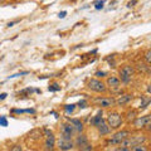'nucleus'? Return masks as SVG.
<instances>
[{
    "label": "nucleus",
    "instance_id": "obj_1",
    "mask_svg": "<svg viewBox=\"0 0 151 151\" xmlns=\"http://www.w3.org/2000/svg\"><path fill=\"white\" fill-rule=\"evenodd\" d=\"M146 141V136L145 135H135V136H129L127 139H125L121 142V146L125 147H131V146L139 145V144H145Z\"/></svg>",
    "mask_w": 151,
    "mask_h": 151
},
{
    "label": "nucleus",
    "instance_id": "obj_2",
    "mask_svg": "<svg viewBox=\"0 0 151 151\" xmlns=\"http://www.w3.org/2000/svg\"><path fill=\"white\" fill-rule=\"evenodd\" d=\"M107 125L110 129H119V127L122 125V117L120 113L117 112H110L107 115Z\"/></svg>",
    "mask_w": 151,
    "mask_h": 151
},
{
    "label": "nucleus",
    "instance_id": "obj_3",
    "mask_svg": "<svg viewBox=\"0 0 151 151\" xmlns=\"http://www.w3.org/2000/svg\"><path fill=\"white\" fill-rule=\"evenodd\" d=\"M130 131L127 130H122V131H119L116 132L113 136H111V139L108 140V145H112V146H119L121 145V142L124 141L125 139H127L130 136Z\"/></svg>",
    "mask_w": 151,
    "mask_h": 151
},
{
    "label": "nucleus",
    "instance_id": "obj_4",
    "mask_svg": "<svg viewBox=\"0 0 151 151\" xmlns=\"http://www.w3.org/2000/svg\"><path fill=\"white\" fill-rule=\"evenodd\" d=\"M135 74V68L132 65L126 64L120 69V76H121V81L124 83H129L131 81L132 76Z\"/></svg>",
    "mask_w": 151,
    "mask_h": 151
},
{
    "label": "nucleus",
    "instance_id": "obj_5",
    "mask_svg": "<svg viewBox=\"0 0 151 151\" xmlns=\"http://www.w3.org/2000/svg\"><path fill=\"white\" fill-rule=\"evenodd\" d=\"M87 87L91 89V91L97 92V93H105L106 92V84L102 81H100V79H96V78L89 79Z\"/></svg>",
    "mask_w": 151,
    "mask_h": 151
},
{
    "label": "nucleus",
    "instance_id": "obj_6",
    "mask_svg": "<svg viewBox=\"0 0 151 151\" xmlns=\"http://www.w3.org/2000/svg\"><path fill=\"white\" fill-rule=\"evenodd\" d=\"M74 127L67 122V124H63L62 127H60V135H62V139L65 140H72L73 137V134H74Z\"/></svg>",
    "mask_w": 151,
    "mask_h": 151
},
{
    "label": "nucleus",
    "instance_id": "obj_7",
    "mask_svg": "<svg viewBox=\"0 0 151 151\" xmlns=\"http://www.w3.org/2000/svg\"><path fill=\"white\" fill-rule=\"evenodd\" d=\"M57 147H58L60 151H70L74 147V142L72 140H65L60 137L58 141H57Z\"/></svg>",
    "mask_w": 151,
    "mask_h": 151
},
{
    "label": "nucleus",
    "instance_id": "obj_8",
    "mask_svg": "<svg viewBox=\"0 0 151 151\" xmlns=\"http://www.w3.org/2000/svg\"><path fill=\"white\" fill-rule=\"evenodd\" d=\"M97 102L100 107L102 108H110L116 105V100L112 97H102V98H97Z\"/></svg>",
    "mask_w": 151,
    "mask_h": 151
},
{
    "label": "nucleus",
    "instance_id": "obj_9",
    "mask_svg": "<svg viewBox=\"0 0 151 151\" xmlns=\"http://www.w3.org/2000/svg\"><path fill=\"white\" fill-rule=\"evenodd\" d=\"M135 126L137 127V129H142V127L150 129V115H145V116H141L139 119H136Z\"/></svg>",
    "mask_w": 151,
    "mask_h": 151
},
{
    "label": "nucleus",
    "instance_id": "obj_10",
    "mask_svg": "<svg viewBox=\"0 0 151 151\" xmlns=\"http://www.w3.org/2000/svg\"><path fill=\"white\" fill-rule=\"evenodd\" d=\"M107 86L110 87V88H119L120 87V84H121V81H120V78L119 77H115V76H111V77H108L107 78Z\"/></svg>",
    "mask_w": 151,
    "mask_h": 151
},
{
    "label": "nucleus",
    "instance_id": "obj_11",
    "mask_svg": "<svg viewBox=\"0 0 151 151\" xmlns=\"http://www.w3.org/2000/svg\"><path fill=\"white\" fill-rule=\"evenodd\" d=\"M97 129H98V132H100L101 135H107V134H110V131H111V129L108 127V125H107V122L102 119V121L98 124L97 126Z\"/></svg>",
    "mask_w": 151,
    "mask_h": 151
},
{
    "label": "nucleus",
    "instance_id": "obj_12",
    "mask_svg": "<svg viewBox=\"0 0 151 151\" xmlns=\"http://www.w3.org/2000/svg\"><path fill=\"white\" fill-rule=\"evenodd\" d=\"M68 122L74 127L76 131H78V132L83 131V124H82L81 120H78V119H68Z\"/></svg>",
    "mask_w": 151,
    "mask_h": 151
},
{
    "label": "nucleus",
    "instance_id": "obj_13",
    "mask_svg": "<svg viewBox=\"0 0 151 151\" xmlns=\"http://www.w3.org/2000/svg\"><path fill=\"white\" fill-rule=\"evenodd\" d=\"M131 98H132L131 94H124V96H121L119 100L116 101V105L117 106H125L126 103H129L131 101Z\"/></svg>",
    "mask_w": 151,
    "mask_h": 151
},
{
    "label": "nucleus",
    "instance_id": "obj_14",
    "mask_svg": "<svg viewBox=\"0 0 151 151\" xmlns=\"http://www.w3.org/2000/svg\"><path fill=\"white\" fill-rule=\"evenodd\" d=\"M87 142H88L87 136L82 134V135L77 136V139H76V141H74V146H78V147H81V146H83L84 144H87Z\"/></svg>",
    "mask_w": 151,
    "mask_h": 151
},
{
    "label": "nucleus",
    "instance_id": "obj_15",
    "mask_svg": "<svg viewBox=\"0 0 151 151\" xmlns=\"http://www.w3.org/2000/svg\"><path fill=\"white\" fill-rule=\"evenodd\" d=\"M54 146H55V139H54V136H49V137H47L45 142H44V147L47 150H53Z\"/></svg>",
    "mask_w": 151,
    "mask_h": 151
},
{
    "label": "nucleus",
    "instance_id": "obj_16",
    "mask_svg": "<svg viewBox=\"0 0 151 151\" xmlns=\"http://www.w3.org/2000/svg\"><path fill=\"white\" fill-rule=\"evenodd\" d=\"M102 121V111H100L97 113L96 116L93 117V119L91 120V125H93V126H97L98 124H100V122Z\"/></svg>",
    "mask_w": 151,
    "mask_h": 151
},
{
    "label": "nucleus",
    "instance_id": "obj_17",
    "mask_svg": "<svg viewBox=\"0 0 151 151\" xmlns=\"http://www.w3.org/2000/svg\"><path fill=\"white\" fill-rule=\"evenodd\" d=\"M130 151H149V147L145 144H139V145L132 146Z\"/></svg>",
    "mask_w": 151,
    "mask_h": 151
},
{
    "label": "nucleus",
    "instance_id": "obj_18",
    "mask_svg": "<svg viewBox=\"0 0 151 151\" xmlns=\"http://www.w3.org/2000/svg\"><path fill=\"white\" fill-rule=\"evenodd\" d=\"M12 112L18 113V115H20V113H35V111L33 110V108H27V110H13Z\"/></svg>",
    "mask_w": 151,
    "mask_h": 151
},
{
    "label": "nucleus",
    "instance_id": "obj_19",
    "mask_svg": "<svg viewBox=\"0 0 151 151\" xmlns=\"http://www.w3.org/2000/svg\"><path fill=\"white\" fill-rule=\"evenodd\" d=\"M78 149H79V151H92L93 146L89 142H87V144H84L83 146H81V147H78Z\"/></svg>",
    "mask_w": 151,
    "mask_h": 151
},
{
    "label": "nucleus",
    "instance_id": "obj_20",
    "mask_svg": "<svg viewBox=\"0 0 151 151\" xmlns=\"http://www.w3.org/2000/svg\"><path fill=\"white\" fill-rule=\"evenodd\" d=\"M74 108H76V105H73V103L64 106V110H65V112H67V113H72L74 111Z\"/></svg>",
    "mask_w": 151,
    "mask_h": 151
},
{
    "label": "nucleus",
    "instance_id": "obj_21",
    "mask_svg": "<svg viewBox=\"0 0 151 151\" xmlns=\"http://www.w3.org/2000/svg\"><path fill=\"white\" fill-rule=\"evenodd\" d=\"M94 8L97 9V10H100V9L103 8V4H105V0H97V1H94Z\"/></svg>",
    "mask_w": 151,
    "mask_h": 151
},
{
    "label": "nucleus",
    "instance_id": "obj_22",
    "mask_svg": "<svg viewBox=\"0 0 151 151\" xmlns=\"http://www.w3.org/2000/svg\"><path fill=\"white\" fill-rule=\"evenodd\" d=\"M145 60L146 64H151V50H147L145 53Z\"/></svg>",
    "mask_w": 151,
    "mask_h": 151
},
{
    "label": "nucleus",
    "instance_id": "obj_23",
    "mask_svg": "<svg viewBox=\"0 0 151 151\" xmlns=\"http://www.w3.org/2000/svg\"><path fill=\"white\" fill-rule=\"evenodd\" d=\"M48 89L50 92H57V91H59L60 89V86H58V84H52V86L48 87Z\"/></svg>",
    "mask_w": 151,
    "mask_h": 151
},
{
    "label": "nucleus",
    "instance_id": "obj_24",
    "mask_svg": "<svg viewBox=\"0 0 151 151\" xmlns=\"http://www.w3.org/2000/svg\"><path fill=\"white\" fill-rule=\"evenodd\" d=\"M0 126H3V127H6V126H8V120H6V117L0 116Z\"/></svg>",
    "mask_w": 151,
    "mask_h": 151
},
{
    "label": "nucleus",
    "instance_id": "obj_25",
    "mask_svg": "<svg viewBox=\"0 0 151 151\" xmlns=\"http://www.w3.org/2000/svg\"><path fill=\"white\" fill-rule=\"evenodd\" d=\"M135 116H136V112L135 111H130L127 113V120L131 121V120H135Z\"/></svg>",
    "mask_w": 151,
    "mask_h": 151
},
{
    "label": "nucleus",
    "instance_id": "obj_26",
    "mask_svg": "<svg viewBox=\"0 0 151 151\" xmlns=\"http://www.w3.org/2000/svg\"><path fill=\"white\" fill-rule=\"evenodd\" d=\"M94 76H96L97 78H103V77H106V76H107V73L103 72V70H98V72H96V74H94Z\"/></svg>",
    "mask_w": 151,
    "mask_h": 151
},
{
    "label": "nucleus",
    "instance_id": "obj_27",
    "mask_svg": "<svg viewBox=\"0 0 151 151\" xmlns=\"http://www.w3.org/2000/svg\"><path fill=\"white\" fill-rule=\"evenodd\" d=\"M78 107H81V108L87 107V101H86V100H82V101H79V102H78Z\"/></svg>",
    "mask_w": 151,
    "mask_h": 151
},
{
    "label": "nucleus",
    "instance_id": "obj_28",
    "mask_svg": "<svg viewBox=\"0 0 151 151\" xmlns=\"http://www.w3.org/2000/svg\"><path fill=\"white\" fill-rule=\"evenodd\" d=\"M10 151H23V149H22L20 145H14Z\"/></svg>",
    "mask_w": 151,
    "mask_h": 151
},
{
    "label": "nucleus",
    "instance_id": "obj_29",
    "mask_svg": "<svg viewBox=\"0 0 151 151\" xmlns=\"http://www.w3.org/2000/svg\"><path fill=\"white\" fill-rule=\"evenodd\" d=\"M24 74H28V72L25 70V72H20V73H15V74H13V76H10L9 78H15V77H19V76H24Z\"/></svg>",
    "mask_w": 151,
    "mask_h": 151
},
{
    "label": "nucleus",
    "instance_id": "obj_30",
    "mask_svg": "<svg viewBox=\"0 0 151 151\" xmlns=\"http://www.w3.org/2000/svg\"><path fill=\"white\" fill-rule=\"evenodd\" d=\"M115 151H130V147H125V146H120Z\"/></svg>",
    "mask_w": 151,
    "mask_h": 151
},
{
    "label": "nucleus",
    "instance_id": "obj_31",
    "mask_svg": "<svg viewBox=\"0 0 151 151\" xmlns=\"http://www.w3.org/2000/svg\"><path fill=\"white\" fill-rule=\"evenodd\" d=\"M33 91H34L33 88H27V89H24V91H22L20 93H22V94H23V93H32Z\"/></svg>",
    "mask_w": 151,
    "mask_h": 151
},
{
    "label": "nucleus",
    "instance_id": "obj_32",
    "mask_svg": "<svg viewBox=\"0 0 151 151\" xmlns=\"http://www.w3.org/2000/svg\"><path fill=\"white\" fill-rule=\"evenodd\" d=\"M65 15H67V12H60V13L58 14V17H59L60 19H63Z\"/></svg>",
    "mask_w": 151,
    "mask_h": 151
},
{
    "label": "nucleus",
    "instance_id": "obj_33",
    "mask_svg": "<svg viewBox=\"0 0 151 151\" xmlns=\"http://www.w3.org/2000/svg\"><path fill=\"white\" fill-rule=\"evenodd\" d=\"M136 3H137V0H131V1L129 3V5H127V6H129V8H131V6H134Z\"/></svg>",
    "mask_w": 151,
    "mask_h": 151
},
{
    "label": "nucleus",
    "instance_id": "obj_34",
    "mask_svg": "<svg viewBox=\"0 0 151 151\" xmlns=\"http://www.w3.org/2000/svg\"><path fill=\"white\" fill-rule=\"evenodd\" d=\"M6 96H8L6 93H1V94H0V100H5Z\"/></svg>",
    "mask_w": 151,
    "mask_h": 151
},
{
    "label": "nucleus",
    "instance_id": "obj_35",
    "mask_svg": "<svg viewBox=\"0 0 151 151\" xmlns=\"http://www.w3.org/2000/svg\"><path fill=\"white\" fill-rule=\"evenodd\" d=\"M4 3V0H0V4H3Z\"/></svg>",
    "mask_w": 151,
    "mask_h": 151
},
{
    "label": "nucleus",
    "instance_id": "obj_36",
    "mask_svg": "<svg viewBox=\"0 0 151 151\" xmlns=\"http://www.w3.org/2000/svg\"><path fill=\"white\" fill-rule=\"evenodd\" d=\"M47 151H53V150H47Z\"/></svg>",
    "mask_w": 151,
    "mask_h": 151
}]
</instances>
